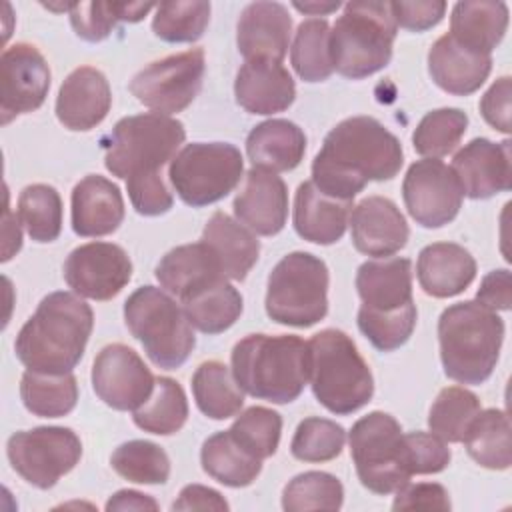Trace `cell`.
<instances>
[{
    "label": "cell",
    "mask_w": 512,
    "mask_h": 512,
    "mask_svg": "<svg viewBox=\"0 0 512 512\" xmlns=\"http://www.w3.org/2000/svg\"><path fill=\"white\" fill-rule=\"evenodd\" d=\"M404 162L400 140L372 116L338 122L312 162V184L338 200L352 202L368 182L394 178Z\"/></svg>",
    "instance_id": "1"
},
{
    "label": "cell",
    "mask_w": 512,
    "mask_h": 512,
    "mask_svg": "<svg viewBox=\"0 0 512 512\" xmlns=\"http://www.w3.org/2000/svg\"><path fill=\"white\" fill-rule=\"evenodd\" d=\"M94 328L92 308L72 292H52L20 328L14 352L34 372L68 374L82 360Z\"/></svg>",
    "instance_id": "2"
},
{
    "label": "cell",
    "mask_w": 512,
    "mask_h": 512,
    "mask_svg": "<svg viewBox=\"0 0 512 512\" xmlns=\"http://www.w3.org/2000/svg\"><path fill=\"white\" fill-rule=\"evenodd\" d=\"M230 360L236 384L272 404L294 402L308 382V342L296 334H248Z\"/></svg>",
    "instance_id": "3"
},
{
    "label": "cell",
    "mask_w": 512,
    "mask_h": 512,
    "mask_svg": "<svg viewBox=\"0 0 512 512\" xmlns=\"http://www.w3.org/2000/svg\"><path fill=\"white\" fill-rule=\"evenodd\" d=\"M502 340V318L476 300L452 304L440 314V360L446 376L460 384H482L490 378Z\"/></svg>",
    "instance_id": "4"
},
{
    "label": "cell",
    "mask_w": 512,
    "mask_h": 512,
    "mask_svg": "<svg viewBox=\"0 0 512 512\" xmlns=\"http://www.w3.org/2000/svg\"><path fill=\"white\" fill-rule=\"evenodd\" d=\"M308 382L316 400L332 414L346 416L372 400L374 378L354 340L336 328L308 340Z\"/></svg>",
    "instance_id": "5"
},
{
    "label": "cell",
    "mask_w": 512,
    "mask_h": 512,
    "mask_svg": "<svg viewBox=\"0 0 512 512\" xmlns=\"http://www.w3.org/2000/svg\"><path fill=\"white\" fill-rule=\"evenodd\" d=\"M396 22L390 2H348L330 30V58L338 74L362 80L388 66Z\"/></svg>",
    "instance_id": "6"
},
{
    "label": "cell",
    "mask_w": 512,
    "mask_h": 512,
    "mask_svg": "<svg viewBox=\"0 0 512 512\" xmlns=\"http://www.w3.org/2000/svg\"><path fill=\"white\" fill-rule=\"evenodd\" d=\"M124 320L130 334L158 368H180L196 346V336L184 308L166 290L156 286H140L128 296Z\"/></svg>",
    "instance_id": "7"
},
{
    "label": "cell",
    "mask_w": 512,
    "mask_h": 512,
    "mask_svg": "<svg viewBox=\"0 0 512 512\" xmlns=\"http://www.w3.org/2000/svg\"><path fill=\"white\" fill-rule=\"evenodd\" d=\"M184 138V124L172 116L158 112L126 116L102 140L104 166L124 180L156 174L176 156Z\"/></svg>",
    "instance_id": "8"
},
{
    "label": "cell",
    "mask_w": 512,
    "mask_h": 512,
    "mask_svg": "<svg viewBox=\"0 0 512 512\" xmlns=\"http://www.w3.org/2000/svg\"><path fill=\"white\" fill-rule=\"evenodd\" d=\"M328 282L322 258L300 250L286 254L268 276L266 314L284 326H314L328 312Z\"/></svg>",
    "instance_id": "9"
},
{
    "label": "cell",
    "mask_w": 512,
    "mask_h": 512,
    "mask_svg": "<svg viewBox=\"0 0 512 512\" xmlns=\"http://www.w3.org/2000/svg\"><path fill=\"white\" fill-rule=\"evenodd\" d=\"M350 456L364 488L374 494H392L410 482L404 432L398 420L374 410L354 422L350 430Z\"/></svg>",
    "instance_id": "10"
},
{
    "label": "cell",
    "mask_w": 512,
    "mask_h": 512,
    "mask_svg": "<svg viewBox=\"0 0 512 512\" xmlns=\"http://www.w3.org/2000/svg\"><path fill=\"white\" fill-rule=\"evenodd\" d=\"M244 160L240 150L228 142L186 144L168 168L176 194L188 206L200 208L228 196L240 182Z\"/></svg>",
    "instance_id": "11"
},
{
    "label": "cell",
    "mask_w": 512,
    "mask_h": 512,
    "mask_svg": "<svg viewBox=\"0 0 512 512\" xmlns=\"http://www.w3.org/2000/svg\"><path fill=\"white\" fill-rule=\"evenodd\" d=\"M6 454L28 484L48 490L80 462L82 442L72 428L38 426L12 434Z\"/></svg>",
    "instance_id": "12"
},
{
    "label": "cell",
    "mask_w": 512,
    "mask_h": 512,
    "mask_svg": "<svg viewBox=\"0 0 512 512\" xmlns=\"http://www.w3.org/2000/svg\"><path fill=\"white\" fill-rule=\"evenodd\" d=\"M204 50L190 48L150 62L130 80V92L158 114H176L192 104L202 88Z\"/></svg>",
    "instance_id": "13"
},
{
    "label": "cell",
    "mask_w": 512,
    "mask_h": 512,
    "mask_svg": "<svg viewBox=\"0 0 512 512\" xmlns=\"http://www.w3.org/2000/svg\"><path fill=\"white\" fill-rule=\"evenodd\" d=\"M402 198L416 224L440 228L458 216L464 194L450 166L438 158H424L410 164L402 182Z\"/></svg>",
    "instance_id": "14"
},
{
    "label": "cell",
    "mask_w": 512,
    "mask_h": 512,
    "mask_svg": "<svg viewBox=\"0 0 512 512\" xmlns=\"http://www.w3.org/2000/svg\"><path fill=\"white\" fill-rule=\"evenodd\" d=\"M156 378L126 344L104 346L92 364V388L114 410H138L154 392Z\"/></svg>",
    "instance_id": "15"
},
{
    "label": "cell",
    "mask_w": 512,
    "mask_h": 512,
    "mask_svg": "<svg viewBox=\"0 0 512 512\" xmlns=\"http://www.w3.org/2000/svg\"><path fill=\"white\" fill-rule=\"evenodd\" d=\"M62 272L78 296L110 300L130 282L132 262L118 244L88 242L68 254Z\"/></svg>",
    "instance_id": "16"
},
{
    "label": "cell",
    "mask_w": 512,
    "mask_h": 512,
    "mask_svg": "<svg viewBox=\"0 0 512 512\" xmlns=\"http://www.w3.org/2000/svg\"><path fill=\"white\" fill-rule=\"evenodd\" d=\"M50 90V68L36 46L16 42L0 58V114L2 124L38 110Z\"/></svg>",
    "instance_id": "17"
},
{
    "label": "cell",
    "mask_w": 512,
    "mask_h": 512,
    "mask_svg": "<svg viewBox=\"0 0 512 512\" xmlns=\"http://www.w3.org/2000/svg\"><path fill=\"white\" fill-rule=\"evenodd\" d=\"M356 290L362 300L358 314L392 316L416 310L412 298V262L408 258H376L356 272Z\"/></svg>",
    "instance_id": "18"
},
{
    "label": "cell",
    "mask_w": 512,
    "mask_h": 512,
    "mask_svg": "<svg viewBox=\"0 0 512 512\" xmlns=\"http://www.w3.org/2000/svg\"><path fill=\"white\" fill-rule=\"evenodd\" d=\"M510 144V140L492 142L488 138H474L454 154L450 168L456 174L464 196L484 200L510 190Z\"/></svg>",
    "instance_id": "19"
},
{
    "label": "cell",
    "mask_w": 512,
    "mask_h": 512,
    "mask_svg": "<svg viewBox=\"0 0 512 512\" xmlns=\"http://www.w3.org/2000/svg\"><path fill=\"white\" fill-rule=\"evenodd\" d=\"M352 244L358 252L386 258L402 250L410 230L400 208L386 196H368L352 206L350 212Z\"/></svg>",
    "instance_id": "20"
},
{
    "label": "cell",
    "mask_w": 512,
    "mask_h": 512,
    "mask_svg": "<svg viewBox=\"0 0 512 512\" xmlns=\"http://www.w3.org/2000/svg\"><path fill=\"white\" fill-rule=\"evenodd\" d=\"M234 214L254 234H278L288 218L286 182L268 170H248L244 186L234 198Z\"/></svg>",
    "instance_id": "21"
},
{
    "label": "cell",
    "mask_w": 512,
    "mask_h": 512,
    "mask_svg": "<svg viewBox=\"0 0 512 512\" xmlns=\"http://www.w3.org/2000/svg\"><path fill=\"white\" fill-rule=\"evenodd\" d=\"M292 18L280 2L248 4L236 24V44L246 60L282 62L288 52Z\"/></svg>",
    "instance_id": "22"
},
{
    "label": "cell",
    "mask_w": 512,
    "mask_h": 512,
    "mask_svg": "<svg viewBox=\"0 0 512 512\" xmlns=\"http://www.w3.org/2000/svg\"><path fill=\"white\" fill-rule=\"evenodd\" d=\"M112 106V90L106 76L94 66L72 70L62 82L56 98V116L68 130L96 128Z\"/></svg>",
    "instance_id": "23"
},
{
    "label": "cell",
    "mask_w": 512,
    "mask_h": 512,
    "mask_svg": "<svg viewBox=\"0 0 512 512\" xmlns=\"http://www.w3.org/2000/svg\"><path fill=\"white\" fill-rule=\"evenodd\" d=\"M154 274L160 286L180 302L190 300L198 292L226 278L218 256L202 240L166 252L156 264Z\"/></svg>",
    "instance_id": "24"
},
{
    "label": "cell",
    "mask_w": 512,
    "mask_h": 512,
    "mask_svg": "<svg viewBox=\"0 0 512 512\" xmlns=\"http://www.w3.org/2000/svg\"><path fill=\"white\" fill-rule=\"evenodd\" d=\"M238 106L250 114L284 112L296 98V84L282 62L246 60L234 80Z\"/></svg>",
    "instance_id": "25"
},
{
    "label": "cell",
    "mask_w": 512,
    "mask_h": 512,
    "mask_svg": "<svg viewBox=\"0 0 512 512\" xmlns=\"http://www.w3.org/2000/svg\"><path fill=\"white\" fill-rule=\"evenodd\" d=\"M72 230L84 238L112 234L124 220V198L120 188L100 176H84L72 190Z\"/></svg>",
    "instance_id": "26"
},
{
    "label": "cell",
    "mask_w": 512,
    "mask_h": 512,
    "mask_svg": "<svg viewBox=\"0 0 512 512\" xmlns=\"http://www.w3.org/2000/svg\"><path fill=\"white\" fill-rule=\"evenodd\" d=\"M492 70V56L470 50L450 34L440 36L428 52V72L438 88L454 96L476 92Z\"/></svg>",
    "instance_id": "27"
},
{
    "label": "cell",
    "mask_w": 512,
    "mask_h": 512,
    "mask_svg": "<svg viewBox=\"0 0 512 512\" xmlns=\"http://www.w3.org/2000/svg\"><path fill=\"white\" fill-rule=\"evenodd\" d=\"M416 276L428 296L450 298L472 284L476 278V260L456 242H434L420 250Z\"/></svg>",
    "instance_id": "28"
},
{
    "label": "cell",
    "mask_w": 512,
    "mask_h": 512,
    "mask_svg": "<svg viewBox=\"0 0 512 512\" xmlns=\"http://www.w3.org/2000/svg\"><path fill=\"white\" fill-rule=\"evenodd\" d=\"M352 202L320 192L312 180L302 182L294 196V228L300 238L314 244L338 242L350 220Z\"/></svg>",
    "instance_id": "29"
},
{
    "label": "cell",
    "mask_w": 512,
    "mask_h": 512,
    "mask_svg": "<svg viewBox=\"0 0 512 512\" xmlns=\"http://www.w3.org/2000/svg\"><path fill=\"white\" fill-rule=\"evenodd\" d=\"M306 152L304 130L284 118L256 124L246 136V154L254 168L268 172L294 170Z\"/></svg>",
    "instance_id": "30"
},
{
    "label": "cell",
    "mask_w": 512,
    "mask_h": 512,
    "mask_svg": "<svg viewBox=\"0 0 512 512\" xmlns=\"http://www.w3.org/2000/svg\"><path fill=\"white\" fill-rule=\"evenodd\" d=\"M508 28V6L504 2L462 0L450 14V36L462 46L490 54Z\"/></svg>",
    "instance_id": "31"
},
{
    "label": "cell",
    "mask_w": 512,
    "mask_h": 512,
    "mask_svg": "<svg viewBox=\"0 0 512 512\" xmlns=\"http://www.w3.org/2000/svg\"><path fill=\"white\" fill-rule=\"evenodd\" d=\"M202 242L218 256L224 276L244 280L260 254V242L252 230L224 212H214L204 226Z\"/></svg>",
    "instance_id": "32"
},
{
    "label": "cell",
    "mask_w": 512,
    "mask_h": 512,
    "mask_svg": "<svg viewBox=\"0 0 512 512\" xmlns=\"http://www.w3.org/2000/svg\"><path fill=\"white\" fill-rule=\"evenodd\" d=\"M474 462L488 470H506L512 464L510 418L500 408L480 410L462 438Z\"/></svg>",
    "instance_id": "33"
},
{
    "label": "cell",
    "mask_w": 512,
    "mask_h": 512,
    "mask_svg": "<svg viewBox=\"0 0 512 512\" xmlns=\"http://www.w3.org/2000/svg\"><path fill=\"white\" fill-rule=\"evenodd\" d=\"M200 462L208 476L230 488L252 484L262 470V460L248 454L228 430L216 432L204 440Z\"/></svg>",
    "instance_id": "34"
},
{
    "label": "cell",
    "mask_w": 512,
    "mask_h": 512,
    "mask_svg": "<svg viewBox=\"0 0 512 512\" xmlns=\"http://www.w3.org/2000/svg\"><path fill=\"white\" fill-rule=\"evenodd\" d=\"M192 394L198 410L212 420L236 416L244 406V390L236 384L226 364L202 362L192 376Z\"/></svg>",
    "instance_id": "35"
},
{
    "label": "cell",
    "mask_w": 512,
    "mask_h": 512,
    "mask_svg": "<svg viewBox=\"0 0 512 512\" xmlns=\"http://www.w3.org/2000/svg\"><path fill=\"white\" fill-rule=\"evenodd\" d=\"M20 398L28 412L40 418H60L78 402V382L68 374H42L26 370L20 380Z\"/></svg>",
    "instance_id": "36"
},
{
    "label": "cell",
    "mask_w": 512,
    "mask_h": 512,
    "mask_svg": "<svg viewBox=\"0 0 512 512\" xmlns=\"http://www.w3.org/2000/svg\"><path fill=\"white\" fill-rule=\"evenodd\" d=\"M134 424L150 434H176L188 420V400L182 386L168 376H158L152 396L134 410Z\"/></svg>",
    "instance_id": "37"
},
{
    "label": "cell",
    "mask_w": 512,
    "mask_h": 512,
    "mask_svg": "<svg viewBox=\"0 0 512 512\" xmlns=\"http://www.w3.org/2000/svg\"><path fill=\"white\" fill-rule=\"evenodd\" d=\"M182 308L196 330L204 334H220L240 318L242 296L224 278L182 302Z\"/></svg>",
    "instance_id": "38"
},
{
    "label": "cell",
    "mask_w": 512,
    "mask_h": 512,
    "mask_svg": "<svg viewBox=\"0 0 512 512\" xmlns=\"http://www.w3.org/2000/svg\"><path fill=\"white\" fill-rule=\"evenodd\" d=\"M152 8L150 2H74L68 14L80 38L100 42L110 36L116 22H140Z\"/></svg>",
    "instance_id": "39"
},
{
    "label": "cell",
    "mask_w": 512,
    "mask_h": 512,
    "mask_svg": "<svg viewBox=\"0 0 512 512\" xmlns=\"http://www.w3.org/2000/svg\"><path fill=\"white\" fill-rule=\"evenodd\" d=\"M290 62L304 82H322L334 72L328 20L308 18L300 22L290 48Z\"/></svg>",
    "instance_id": "40"
},
{
    "label": "cell",
    "mask_w": 512,
    "mask_h": 512,
    "mask_svg": "<svg viewBox=\"0 0 512 512\" xmlns=\"http://www.w3.org/2000/svg\"><path fill=\"white\" fill-rule=\"evenodd\" d=\"M18 218L36 242H52L62 230V198L54 186L30 184L18 196Z\"/></svg>",
    "instance_id": "41"
},
{
    "label": "cell",
    "mask_w": 512,
    "mask_h": 512,
    "mask_svg": "<svg viewBox=\"0 0 512 512\" xmlns=\"http://www.w3.org/2000/svg\"><path fill=\"white\" fill-rule=\"evenodd\" d=\"M110 464L116 474L136 484H164L170 476V458L162 446L150 440H130L120 444Z\"/></svg>",
    "instance_id": "42"
},
{
    "label": "cell",
    "mask_w": 512,
    "mask_h": 512,
    "mask_svg": "<svg viewBox=\"0 0 512 512\" xmlns=\"http://www.w3.org/2000/svg\"><path fill=\"white\" fill-rule=\"evenodd\" d=\"M480 412V400L462 386L442 388L430 408V432L444 442H462L472 418Z\"/></svg>",
    "instance_id": "43"
},
{
    "label": "cell",
    "mask_w": 512,
    "mask_h": 512,
    "mask_svg": "<svg viewBox=\"0 0 512 512\" xmlns=\"http://www.w3.org/2000/svg\"><path fill=\"white\" fill-rule=\"evenodd\" d=\"M466 128V112L460 108H438L418 122L412 134V146L420 156L440 158L458 146Z\"/></svg>",
    "instance_id": "44"
},
{
    "label": "cell",
    "mask_w": 512,
    "mask_h": 512,
    "mask_svg": "<svg viewBox=\"0 0 512 512\" xmlns=\"http://www.w3.org/2000/svg\"><path fill=\"white\" fill-rule=\"evenodd\" d=\"M344 502L342 482L320 470L294 476L282 492V508L288 512L302 510H338Z\"/></svg>",
    "instance_id": "45"
},
{
    "label": "cell",
    "mask_w": 512,
    "mask_h": 512,
    "mask_svg": "<svg viewBox=\"0 0 512 512\" xmlns=\"http://www.w3.org/2000/svg\"><path fill=\"white\" fill-rule=\"evenodd\" d=\"M210 22V2H162L152 18V32L164 42H196Z\"/></svg>",
    "instance_id": "46"
},
{
    "label": "cell",
    "mask_w": 512,
    "mask_h": 512,
    "mask_svg": "<svg viewBox=\"0 0 512 512\" xmlns=\"http://www.w3.org/2000/svg\"><path fill=\"white\" fill-rule=\"evenodd\" d=\"M228 432L248 454L266 460L278 450L282 416L266 406H250L236 416Z\"/></svg>",
    "instance_id": "47"
},
{
    "label": "cell",
    "mask_w": 512,
    "mask_h": 512,
    "mask_svg": "<svg viewBox=\"0 0 512 512\" xmlns=\"http://www.w3.org/2000/svg\"><path fill=\"white\" fill-rule=\"evenodd\" d=\"M346 442V430L328 418H304L290 442V452L302 462H328L340 456Z\"/></svg>",
    "instance_id": "48"
},
{
    "label": "cell",
    "mask_w": 512,
    "mask_h": 512,
    "mask_svg": "<svg viewBox=\"0 0 512 512\" xmlns=\"http://www.w3.org/2000/svg\"><path fill=\"white\" fill-rule=\"evenodd\" d=\"M406 462L414 474H438L450 464L448 444L432 432H408L404 434Z\"/></svg>",
    "instance_id": "49"
},
{
    "label": "cell",
    "mask_w": 512,
    "mask_h": 512,
    "mask_svg": "<svg viewBox=\"0 0 512 512\" xmlns=\"http://www.w3.org/2000/svg\"><path fill=\"white\" fill-rule=\"evenodd\" d=\"M126 190H128V198H130L134 210L142 216L166 214L174 204V198L168 192L160 172L128 178Z\"/></svg>",
    "instance_id": "50"
},
{
    "label": "cell",
    "mask_w": 512,
    "mask_h": 512,
    "mask_svg": "<svg viewBox=\"0 0 512 512\" xmlns=\"http://www.w3.org/2000/svg\"><path fill=\"white\" fill-rule=\"evenodd\" d=\"M394 510H450V498L442 484L436 482H406L396 490Z\"/></svg>",
    "instance_id": "51"
},
{
    "label": "cell",
    "mask_w": 512,
    "mask_h": 512,
    "mask_svg": "<svg viewBox=\"0 0 512 512\" xmlns=\"http://www.w3.org/2000/svg\"><path fill=\"white\" fill-rule=\"evenodd\" d=\"M390 10L394 16L396 26L424 32L436 26L446 12V2L440 0H426V2H390Z\"/></svg>",
    "instance_id": "52"
},
{
    "label": "cell",
    "mask_w": 512,
    "mask_h": 512,
    "mask_svg": "<svg viewBox=\"0 0 512 512\" xmlns=\"http://www.w3.org/2000/svg\"><path fill=\"white\" fill-rule=\"evenodd\" d=\"M510 96H512V80L510 76L498 78L480 98V114L482 118L498 132L510 134Z\"/></svg>",
    "instance_id": "53"
},
{
    "label": "cell",
    "mask_w": 512,
    "mask_h": 512,
    "mask_svg": "<svg viewBox=\"0 0 512 512\" xmlns=\"http://www.w3.org/2000/svg\"><path fill=\"white\" fill-rule=\"evenodd\" d=\"M476 302L490 310H510L512 304V288H510V272L506 268H498L488 272L480 288L476 292Z\"/></svg>",
    "instance_id": "54"
},
{
    "label": "cell",
    "mask_w": 512,
    "mask_h": 512,
    "mask_svg": "<svg viewBox=\"0 0 512 512\" xmlns=\"http://www.w3.org/2000/svg\"><path fill=\"white\" fill-rule=\"evenodd\" d=\"M172 510H228V502L220 492L202 484H188L180 490Z\"/></svg>",
    "instance_id": "55"
},
{
    "label": "cell",
    "mask_w": 512,
    "mask_h": 512,
    "mask_svg": "<svg viewBox=\"0 0 512 512\" xmlns=\"http://www.w3.org/2000/svg\"><path fill=\"white\" fill-rule=\"evenodd\" d=\"M106 510H158V502L138 490H118L106 502Z\"/></svg>",
    "instance_id": "56"
},
{
    "label": "cell",
    "mask_w": 512,
    "mask_h": 512,
    "mask_svg": "<svg viewBox=\"0 0 512 512\" xmlns=\"http://www.w3.org/2000/svg\"><path fill=\"white\" fill-rule=\"evenodd\" d=\"M4 256L2 260H10L14 252L20 250L22 246V234H20V226L18 222L12 218V212H10V206L6 204V210H4Z\"/></svg>",
    "instance_id": "57"
},
{
    "label": "cell",
    "mask_w": 512,
    "mask_h": 512,
    "mask_svg": "<svg viewBox=\"0 0 512 512\" xmlns=\"http://www.w3.org/2000/svg\"><path fill=\"white\" fill-rule=\"evenodd\" d=\"M292 6L310 16H326L340 8V2H292Z\"/></svg>",
    "instance_id": "58"
}]
</instances>
